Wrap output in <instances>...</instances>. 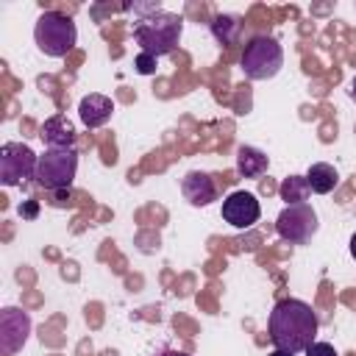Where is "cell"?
Here are the masks:
<instances>
[{
    "mask_svg": "<svg viewBox=\"0 0 356 356\" xmlns=\"http://www.w3.org/2000/svg\"><path fill=\"white\" fill-rule=\"evenodd\" d=\"M278 195H281V200H286V206L306 203V197L312 195V189L306 184V175H289V178H284L281 186H278Z\"/></svg>",
    "mask_w": 356,
    "mask_h": 356,
    "instance_id": "16",
    "label": "cell"
},
{
    "mask_svg": "<svg viewBox=\"0 0 356 356\" xmlns=\"http://www.w3.org/2000/svg\"><path fill=\"white\" fill-rule=\"evenodd\" d=\"M239 64L250 81H270L284 67V47L273 36H253L245 44Z\"/></svg>",
    "mask_w": 356,
    "mask_h": 356,
    "instance_id": "4",
    "label": "cell"
},
{
    "mask_svg": "<svg viewBox=\"0 0 356 356\" xmlns=\"http://www.w3.org/2000/svg\"><path fill=\"white\" fill-rule=\"evenodd\" d=\"M317 314L306 300L298 298H284L273 306L270 320H267V331H270V342L281 350L289 353H303L314 337H317Z\"/></svg>",
    "mask_w": 356,
    "mask_h": 356,
    "instance_id": "1",
    "label": "cell"
},
{
    "mask_svg": "<svg viewBox=\"0 0 356 356\" xmlns=\"http://www.w3.org/2000/svg\"><path fill=\"white\" fill-rule=\"evenodd\" d=\"M348 95H350V100L356 103V75H353V81H350V86H348Z\"/></svg>",
    "mask_w": 356,
    "mask_h": 356,
    "instance_id": "22",
    "label": "cell"
},
{
    "mask_svg": "<svg viewBox=\"0 0 356 356\" xmlns=\"http://www.w3.org/2000/svg\"><path fill=\"white\" fill-rule=\"evenodd\" d=\"M19 214H22L25 220H33V217L39 214V203H36V200H25V203L19 206Z\"/></svg>",
    "mask_w": 356,
    "mask_h": 356,
    "instance_id": "19",
    "label": "cell"
},
{
    "mask_svg": "<svg viewBox=\"0 0 356 356\" xmlns=\"http://www.w3.org/2000/svg\"><path fill=\"white\" fill-rule=\"evenodd\" d=\"M239 31H242V22L236 14H217L211 19V33L220 44H231L239 36Z\"/></svg>",
    "mask_w": 356,
    "mask_h": 356,
    "instance_id": "15",
    "label": "cell"
},
{
    "mask_svg": "<svg viewBox=\"0 0 356 356\" xmlns=\"http://www.w3.org/2000/svg\"><path fill=\"white\" fill-rule=\"evenodd\" d=\"M153 356H189L186 350H178V348H159Z\"/></svg>",
    "mask_w": 356,
    "mask_h": 356,
    "instance_id": "21",
    "label": "cell"
},
{
    "mask_svg": "<svg viewBox=\"0 0 356 356\" xmlns=\"http://www.w3.org/2000/svg\"><path fill=\"white\" fill-rule=\"evenodd\" d=\"M39 139H42L47 147H53V150L72 147V145H75V128H72V122H70L64 114H53V117H47V120L42 122Z\"/></svg>",
    "mask_w": 356,
    "mask_h": 356,
    "instance_id": "12",
    "label": "cell"
},
{
    "mask_svg": "<svg viewBox=\"0 0 356 356\" xmlns=\"http://www.w3.org/2000/svg\"><path fill=\"white\" fill-rule=\"evenodd\" d=\"M222 220L228 222V225H234V228H250L256 220H259V214H261V206H259V200H256V195L253 192H245V189H236V192H231L225 200H222Z\"/></svg>",
    "mask_w": 356,
    "mask_h": 356,
    "instance_id": "9",
    "label": "cell"
},
{
    "mask_svg": "<svg viewBox=\"0 0 356 356\" xmlns=\"http://www.w3.org/2000/svg\"><path fill=\"white\" fill-rule=\"evenodd\" d=\"M181 195L186 197L189 206H209L217 200V184L209 172L203 170H189L184 178H181Z\"/></svg>",
    "mask_w": 356,
    "mask_h": 356,
    "instance_id": "10",
    "label": "cell"
},
{
    "mask_svg": "<svg viewBox=\"0 0 356 356\" xmlns=\"http://www.w3.org/2000/svg\"><path fill=\"white\" fill-rule=\"evenodd\" d=\"M270 356H295V353H289V350H281V348H275Z\"/></svg>",
    "mask_w": 356,
    "mask_h": 356,
    "instance_id": "23",
    "label": "cell"
},
{
    "mask_svg": "<svg viewBox=\"0 0 356 356\" xmlns=\"http://www.w3.org/2000/svg\"><path fill=\"white\" fill-rule=\"evenodd\" d=\"M70 197H72V189H58L53 192V206H64Z\"/></svg>",
    "mask_w": 356,
    "mask_h": 356,
    "instance_id": "20",
    "label": "cell"
},
{
    "mask_svg": "<svg viewBox=\"0 0 356 356\" xmlns=\"http://www.w3.org/2000/svg\"><path fill=\"white\" fill-rule=\"evenodd\" d=\"M33 42L36 47L50 56V58H61L67 56L75 42H78V31H75V22L61 14V11H44L36 25H33Z\"/></svg>",
    "mask_w": 356,
    "mask_h": 356,
    "instance_id": "3",
    "label": "cell"
},
{
    "mask_svg": "<svg viewBox=\"0 0 356 356\" xmlns=\"http://www.w3.org/2000/svg\"><path fill=\"white\" fill-rule=\"evenodd\" d=\"M317 228H320V220H317V211L309 203L284 206L281 214L275 217V231L289 245H306L317 234Z\"/></svg>",
    "mask_w": 356,
    "mask_h": 356,
    "instance_id": "7",
    "label": "cell"
},
{
    "mask_svg": "<svg viewBox=\"0 0 356 356\" xmlns=\"http://www.w3.org/2000/svg\"><path fill=\"white\" fill-rule=\"evenodd\" d=\"M75 172H78V150L75 147H61V150L47 147L36 164V184L47 192L70 189Z\"/></svg>",
    "mask_w": 356,
    "mask_h": 356,
    "instance_id": "5",
    "label": "cell"
},
{
    "mask_svg": "<svg viewBox=\"0 0 356 356\" xmlns=\"http://www.w3.org/2000/svg\"><path fill=\"white\" fill-rule=\"evenodd\" d=\"M350 256L356 259V231H353V236H350Z\"/></svg>",
    "mask_w": 356,
    "mask_h": 356,
    "instance_id": "24",
    "label": "cell"
},
{
    "mask_svg": "<svg viewBox=\"0 0 356 356\" xmlns=\"http://www.w3.org/2000/svg\"><path fill=\"white\" fill-rule=\"evenodd\" d=\"M303 353H306V356H339V353L334 350V345H331V342H312Z\"/></svg>",
    "mask_w": 356,
    "mask_h": 356,
    "instance_id": "18",
    "label": "cell"
},
{
    "mask_svg": "<svg viewBox=\"0 0 356 356\" xmlns=\"http://www.w3.org/2000/svg\"><path fill=\"white\" fill-rule=\"evenodd\" d=\"M39 156L22 142H6L0 147V184L3 186H25L36 178Z\"/></svg>",
    "mask_w": 356,
    "mask_h": 356,
    "instance_id": "6",
    "label": "cell"
},
{
    "mask_svg": "<svg viewBox=\"0 0 356 356\" xmlns=\"http://www.w3.org/2000/svg\"><path fill=\"white\" fill-rule=\"evenodd\" d=\"M111 114H114V103H111V97H106V95L92 92V95L81 97V103H78V117H81V122H83L86 128H100V125H106V122L111 120Z\"/></svg>",
    "mask_w": 356,
    "mask_h": 356,
    "instance_id": "11",
    "label": "cell"
},
{
    "mask_svg": "<svg viewBox=\"0 0 356 356\" xmlns=\"http://www.w3.org/2000/svg\"><path fill=\"white\" fill-rule=\"evenodd\" d=\"M306 184H309L312 192H317V195H328V192L337 189V184H339V172H337L334 164H328V161H314V164L309 167V172H306Z\"/></svg>",
    "mask_w": 356,
    "mask_h": 356,
    "instance_id": "14",
    "label": "cell"
},
{
    "mask_svg": "<svg viewBox=\"0 0 356 356\" xmlns=\"http://www.w3.org/2000/svg\"><path fill=\"white\" fill-rule=\"evenodd\" d=\"M134 67H136L139 75H153V72L159 70V58L150 56V53H139V56L134 58Z\"/></svg>",
    "mask_w": 356,
    "mask_h": 356,
    "instance_id": "17",
    "label": "cell"
},
{
    "mask_svg": "<svg viewBox=\"0 0 356 356\" xmlns=\"http://www.w3.org/2000/svg\"><path fill=\"white\" fill-rule=\"evenodd\" d=\"M31 334V314L19 306H6L0 312V350L6 356H14Z\"/></svg>",
    "mask_w": 356,
    "mask_h": 356,
    "instance_id": "8",
    "label": "cell"
},
{
    "mask_svg": "<svg viewBox=\"0 0 356 356\" xmlns=\"http://www.w3.org/2000/svg\"><path fill=\"white\" fill-rule=\"evenodd\" d=\"M267 167H270V159H267L259 147L242 145V147L236 150V172H239L242 178H261V175L267 172Z\"/></svg>",
    "mask_w": 356,
    "mask_h": 356,
    "instance_id": "13",
    "label": "cell"
},
{
    "mask_svg": "<svg viewBox=\"0 0 356 356\" xmlns=\"http://www.w3.org/2000/svg\"><path fill=\"white\" fill-rule=\"evenodd\" d=\"M181 33H184V19L172 11H156L150 17L136 19L134 25V42L139 44L142 53H150L156 58L172 53L181 42Z\"/></svg>",
    "mask_w": 356,
    "mask_h": 356,
    "instance_id": "2",
    "label": "cell"
}]
</instances>
